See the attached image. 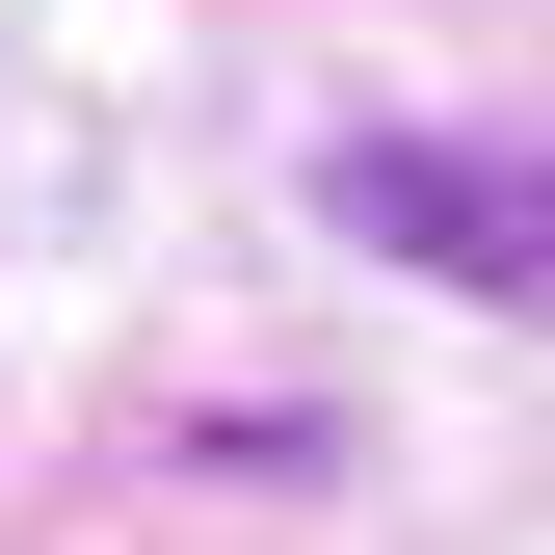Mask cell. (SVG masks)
Listing matches in <instances>:
<instances>
[{"label": "cell", "mask_w": 555, "mask_h": 555, "mask_svg": "<svg viewBox=\"0 0 555 555\" xmlns=\"http://www.w3.org/2000/svg\"><path fill=\"white\" fill-rule=\"evenodd\" d=\"M318 212L344 238H371V264H424V292H476V318H529L555 292V212H529V159H503V132H318Z\"/></svg>", "instance_id": "6da1fadb"}]
</instances>
